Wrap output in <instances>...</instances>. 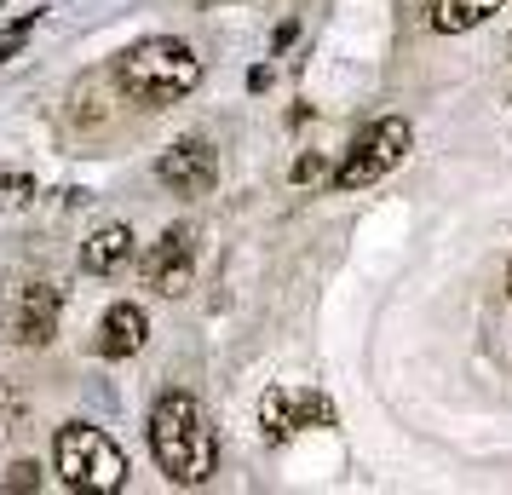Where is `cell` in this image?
Here are the masks:
<instances>
[{
    "label": "cell",
    "instance_id": "4fadbf2b",
    "mask_svg": "<svg viewBox=\"0 0 512 495\" xmlns=\"http://www.w3.org/2000/svg\"><path fill=\"white\" fill-rule=\"evenodd\" d=\"M0 490H12V495L41 490V467H35V461H12V467H6V478H0Z\"/></svg>",
    "mask_w": 512,
    "mask_h": 495
},
{
    "label": "cell",
    "instance_id": "9c48e42d",
    "mask_svg": "<svg viewBox=\"0 0 512 495\" xmlns=\"http://www.w3.org/2000/svg\"><path fill=\"white\" fill-rule=\"evenodd\" d=\"M150 340V317H144V306H133V300H116V306L98 317V340L93 352L110 357V363H121V357H133Z\"/></svg>",
    "mask_w": 512,
    "mask_h": 495
},
{
    "label": "cell",
    "instance_id": "5b68a950",
    "mask_svg": "<svg viewBox=\"0 0 512 495\" xmlns=\"http://www.w3.org/2000/svg\"><path fill=\"white\" fill-rule=\"evenodd\" d=\"M259 426H265L271 444H288L305 426H334V403L323 392H311V386H271L259 398Z\"/></svg>",
    "mask_w": 512,
    "mask_h": 495
},
{
    "label": "cell",
    "instance_id": "7c38bea8",
    "mask_svg": "<svg viewBox=\"0 0 512 495\" xmlns=\"http://www.w3.org/2000/svg\"><path fill=\"white\" fill-rule=\"evenodd\" d=\"M35 24H41V12H24L18 24H6V29H0V64H12V52H18V47L29 41V29H35Z\"/></svg>",
    "mask_w": 512,
    "mask_h": 495
},
{
    "label": "cell",
    "instance_id": "7a4b0ae2",
    "mask_svg": "<svg viewBox=\"0 0 512 495\" xmlns=\"http://www.w3.org/2000/svg\"><path fill=\"white\" fill-rule=\"evenodd\" d=\"M116 87L144 110H167L202 87V58L179 35H150L116 58Z\"/></svg>",
    "mask_w": 512,
    "mask_h": 495
},
{
    "label": "cell",
    "instance_id": "8992f818",
    "mask_svg": "<svg viewBox=\"0 0 512 495\" xmlns=\"http://www.w3.org/2000/svg\"><path fill=\"white\" fill-rule=\"evenodd\" d=\"M58 311H64V300L52 283H18L6 300V334L18 346H47L58 334Z\"/></svg>",
    "mask_w": 512,
    "mask_h": 495
},
{
    "label": "cell",
    "instance_id": "3957f363",
    "mask_svg": "<svg viewBox=\"0 0 512 495\" xmlns=\"http://www.w3.org/2000/svg\"><path fill=\"white\" fill-rule=\"evenodd\" d=\"M52 472L64 490H81V495H116L127 490V455L121 444L104 432V426H87V421H64L52 432Z\"/></svg>",
    "mask_w": 512,
    "mask_h": 495
},
{
    "label": "cell",
    "instance_id": "277c9868",
    "mask_svg": "<svg viewBox=\"0 0 512 495\" xmlns=\"http://www.w3.org/2000/svg\"><path fill=\"white\" fill-rule=\"evenodd\" d=\"M409 144H415L409 121H403V116H380L369 133L346 150V162L334 167V190H369V185H380V179L409 156Z\"/></svg>",
    "mask_w": 512,
    "mask_h": 495
},
{
    "label": "cell",
    "instance_id": "5bb4252c",
    "mask_svg": "<svg viewBox=\"0 0 512 495\" xmlns=\"http://www.w3.org/2000/svg\"><path fill=\"white\" fill-rule=\"evenodd\" d=\"M35 196V179L29 173H0V208H12V202H24Z\"/></svg>",
    "mask_w": 512,
    "mask_h": 495
},
{
    "label": "cell",
    "instance_id": "30bf717a",
    "mask_svg": "<svg viewBox=\"0 0 512 495\" xmlns=\"http://www.w3.org/2000/svg\"><path fill=\"white\" fill-rule=\"evenodd\" d=\"M127 260H133V231L127 225H104L81 242V271L87 277H116Z\"/></svg>",
    "mask_w": 512,
    "mask_h": 495
},
{
    "label": "cell",
    "instance_id": "8fae6325",
    "mask_svg": "<svg viewBox=\"0 0 512 495\" xmlns=\"http://www.w3.org/2000/svg\"><path fill=\"white\" fill-rule=\"evenodd\" d=\"M507 0H432V12H426V24L438 29V35H461V29H478L489 24L495 12H501Z\"/></svg>",
    "mask_w": 512,
    "mask_h": 495
},
{
    "label": "cell",
    "instance_id": "6da1fadb",
    "mask_svg": "<svg viewBox=\"0 0 512 495\" xmlns=\"http://www.w3.org/2000/svg\"><path fill=\"white\" fill-rule=\"evenodd\" d=\"M150 455L167 472V484H208L219 467V438L208 426V409L190 398V392H162L150 403Z\"/></svg>",
    "mask_w": 512,
    "mask_h": 495
},
{
    "label": "cell",
    "instance_id": "ba28073f",
    "mask_svg": "<svg viewBox=\"0 0 512 495\" xmlns=\"http://www.w3.org/2000/svg\"><path fill=\"white\" fill-rule=\"evenodd\" d=\"M190 271H196V236H190V225H167L162 242L144 254V283L173 300L190 288Z\"/></svg>",
    "mask_w": 512,
    "mask_h": 495
},
{
    "label": "cell",
    "instance_id": "52a82bcc",
    "mask_svg": "<svg viewBox=\"0 0 512 495\" xmlns=\"http://www.w3.org/2000/svg\"><path fill=\"white\" fill-rule=\"evenodd\" d=\"M156 179H162L173 196H208V190L219 185V150L190 133V139H179L173 150H162Z\"/></svg>",
    "mask_w": 512,
    "mask_h": 495
},
{
    "label": "cell",
    "instance_id": "e0dca14e",
    "mask_svg": "<svg viewBox=\"0 0 512 495\" xmlns=\"http://www.w3.org/2000/svg\"><path fill=\"white\" fill-rule=\"evenodd\" d=\"M507 288H512V265H507Z\"/></svg>",
    "mask_w": 512,
    "mask_h": 495
},
{
    "label": "cell",
    "instance_id": "9a60e30c",
    "mask_svg": "<svg viewBox=\"0 0 512 495\" xmlns=\"http://www.w3.org/2000/svg\"><path fill=\"white\" fill-rule=\"evenodd\" d=\"M317 173H323V156H300V162H294V185H311Z\"/></svg>",
    "mask_w": 512,
    "mask_h": 495
},
{
    "label": "cell",
    "instance_id": "2e32d148",
    "mask_svg": "<svg viewBox=\"0 0 512 495\" xmlns=\"http://www.w3.org/2000/svg\"><path fill=\"white\" fill-rule=\"evenodd\" d=\"M0 438H6V415H0Z\"/></svg>",
    "mask_w": 512,
    "mask_h": 495
},
{
    "label": "cell",
    "instance_id": "ac0fdd59",
    "mask_svg": "<svg viewBox=\"0 0 512 495\" xmlns=\"http://www.w3.org/2000/svg\"><path fill=\"white\" fill-rule=\"evenodd\" d=\"M0 6H6V0H0Z\"/></svg>",
    "mask_w": 512,
    "mask_h": 495
}]
</instances>
